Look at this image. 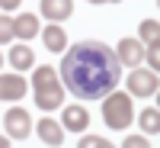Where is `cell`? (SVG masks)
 I'll return each mask as SVG.
<instances>
[{"label":"cell","mask_w":160,"mask_h":148,"mask_svg":"<svg viewBox=\"0 0 160 148\" xmlns=\"http://www.w3.org/2000/svg\"><path fill=\"white\" fill-rule=\"evenodd\" d=\"M61 80L77 100H106L118 87L122 77V64H118L115 52L99 42V39H83L61 61Z\"/></svg>","instance_id":"6da1fadb"},{"label":"cell","mask_w":160,"mask_h":148,"mask_svg":"<svg viewBox=\"0 0 160 148\" xmlns=\"http://www.w3.org/2000/svg\"><path fill=\"white\" fill-rule=\"evenodd\" d=\"M32 90H35V103L38 110H58L64 103V84L58 80V71L51 68V64H38L35 74H32Z\"/></svg>","instance_id":"7a4b0ae2"},{"label":"cell","mask_w":160,"mask_h":148,"mask_svg":"<svg viewBox=\"0 0 160 148\" xmlns=\"http://www.w3.org/2000/svg\"><path fill=\"white\" fill-rule=\"evenodd\" d=\"M102 119L109 129H125L131 123V100L128 93H109L102 100Z\"/></svg>","instance_id":"3957f363"},{"label":"cell","mask_w":160,"mask_h":148,"mask_svg":"<svg viewBox=\"0 0 160 148\" xmlns=\"http://www.w3.org/2000/svg\"><path fill=\"white\" fill-rule=\"evenodd\" d=\"M3 126H7V135L10 139H29L32 116L26 110H19V106H13V110H7V116H3Z\"/></svg>","instance_id":"277c9868"},{"label":"cell","mask_w":160,"mask_h":148,"mask_svg":"<svg viewBox=\"0 0 160 148\" xmlns=\"http://www.w3.org/2000/svg\"><path fill=\"white\" fill-rule=\"evenodd\" d=\"M160 87V80L154 71H131L128 74V93H135V97H154Z\"/></svg>","instance_id":"5b68a950"},{"label":"cell","mask_w":160,"mask_h":148,"mask_svg":"<svg viewBox=\"0 0 160 148\" xmlns=\"http://www.w3.org/2000/svg\"><path fill=\"white\" fill-rule=\"evenodd\" d=\"M115 58H118V64H128V68H135V64L144 58V48H141V42L138 39H122L118 42V52H115Z\"/></svg>","instance_id":"8992f818"},{"label":"cell","mask_w":160,"mask_h":148,"mask_svg":"<svg viewBox=\"0 0 160 148\" xmlns=\"http://www.w3.org/2000/svg\"><path fill=\"white\" fill-rule=\"evenodd\" d=\"M90 126V113L83 106H64L61 113V129H71V132H83Z\"/></svg>","instance_id":"52a82bcc"},{"label":"cell","mask_w":160,"mask_h":148,"mask_svg":"<svg viewBox=\"0 0 160 148\" xmlns=\"http://www.w3.org/2000/svg\"><path fill=\"white\" fill-rule=\"evenodd\" d=\"M26 80L19 74H0V100H22Z\"/></svg>","instance_id":"ba28073f"},{"label":"cell","mask_w":160,"mask_h":148,"mask_svg":"<svg viewBox=\"0 0 160 148\" xmlns=\"http://www.w3.org/2000/svg\"><path fill=\"white\" fill-rule=\"evenodd\" d=\"M35 129H38V135H42V142L51 145V148H58V145L64 142V129H61V123H55L51 116H45Z\"/></svg>","instance_id":"9c48e42d"},{"label":"cell","mask_w":160,"mask_h":148,"mask_svg":"<svg viewBox=\"0 0 160 148\" xmlns=\"http://www.w3.org/2000/svg\"><path fill=\"white\" fill-rule=\"evenodd\" d=\"M71 13H74V3H71V0H42V16H48L51 23L68 19Z\"/></svg>","instance_id":"30bf717a"},{"label":"cell","mask_w":160,"mask_h":148,"mask_svg":"<svg viewBox=\"0 0 160 148\" xmlns=\"http://www.w3.org/2000/svg\"><path fill=\"white\" fill-rule=\"evenodd\" d=\"M13 36H19V39H26V42H29L32 36H38V19L32 16V13L16 16V19H13Z\"/></svg>","instance_id":"8fae6325"},{"label":"cell","mask_w":160,"mask_h":148,"mask_svg":"<svg viewBox=\"0 0 160 148\" xmlns=\"http://www.w3.org/2000/svg\"><path fill=\"white\" fill-rule=\"evenodd\" d=\"M42 39H45V48L48 52H64V48H68V36H64V29L55 26V23L42 32Z\"/></svg>","instance_id":"7c38bea8"},{"label":"cell","mask_w":160,"mask_h":148,"mask_svg":"<svg viewBox=\"0 0 160 148\" xmlns=\"http://www.w3.org/2000/svg\"><path fill=\"white\" fill-rule=\"evenodd\" d=\"M10 61H13V68H19V71H26V68H32V48H26V42L22 45H16L10 52Z\"/></svg>","instance_id":"4fadbf2b"},{"label":"cell","mask_w":160,"mask_h":148,"mask_svg":"<svg viewBox=\"0 0 160 148\" xmlns=\"http://www.w3.org/2000/svg\"><path fill=\"white\" fill-rule=\"evenodd\" d=\"M157 36H160V23H157V19H144V23H141V39H144V45H157Z\"/></svg>","instance_id":"5bb4252c"},{"label":"cell","mask_w":160,"mask_h":148,"mask_svg":"<svg viewBox=\"0 0 160 148\" xmlns=\"http://www.w3.org/2000/svg\"><path fill=\"white\" fill-rule=\"evenodd\" d=\"M141 129L148 132V135H151V132L157 135V132H160V113L157 110H144L141 113Z\"/></svg>","instance_id":"9a60e30c"},{"label":"cell","mask_w":160,"mask_h":148,"mask_svg":"<svg viewBox=\"0 0 160 148\" xmlns=\"http://www.w3.org/2000/svg\"><path fill=\"white\" fill-rule=\"evenodd\" d=\"M77 148H115L109 139H99V135H83Z\"/></svg>","instance_id":"2e32d148"},{"label":"cell","mask_w":160,"mask_h":148,"mask_svg":"<svg viewBox=\"0 0 160 148\" xmlns=\"http://www.w3.org/2000/svg\"><path fill=\"white\" fill-rule=\"evenodd\" d=\"M10 39H13V19L0 16V42H10Z\"/></svg>","instance_id":"e0dca14e"},{"label":"cell","mask_w":160,"mask_h":148,"mask_svg":"<svg viewBox=\"0 0 160 148\" xmlns=\"http://www.w3.org/2000/svg\"><path fill=\"white\" fill-rule=\"evenodd\" d=\"M122 148H151V145H148V139H141V135H128L122 142Z\"/></svg>","instance_id":"ac0fdd59"},{"label":"cell","mask_w":160,"mask_h":148,"mask_svg":"<svg viewBox=\"0 0 160 148\" xmlns=\"http://www.w3.org/2000/svg\"><path fill=\"white\" fill-rule=\"evenodd\" d=\"M0 7H3V10H7V13H13V10H16V7H19V3H16V0H3V3H0Z\"/></svg>","instance_id":"d6986e66"},{"label":"cell","mask_w":160,"mask_h":148,"mask_svg":"<svg viewBox=\"0 0 160 148\" xmlns=\"http://www.w3.org/2000/svg\"><path fill=\"white\" fill-rule=\"evenodd\" d=\"M0 148H10V139H3V135H0Z\"/></svg>","instance_id":"ffe728a7"},{"label":"cell","mask_w":160,"mask_h":148,"mask_svg":"<svg viewBox=\"0 0 160 148\" xmlns=\"http://www.w3.org/2000/svg\"><path fill=\"white\" fill-rule=\"evenodd\" d=\"M0 64H3V58H0Z\"/></svg>","instance_id":"44dd1931"}]
</instances>
